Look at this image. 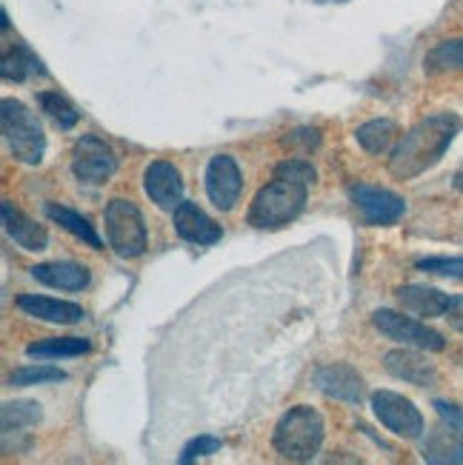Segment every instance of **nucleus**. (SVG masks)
Listing matches in <instances>:
<instances>
[{
    "label": "nucleus",
    "mask_w": 463,
    "mask_h": 465,
    "mask_svg": "<svg viewBox=\"0 0 463 465\" xmlns=\"http://www.w3.org/2000/svg\"><path fill=\"white\" fill-rule=\"evenodd\" d=\"M0 214H4V229H6V234L15 246H20L24 252H46L49 249L46 226H40L37 220H32L29 214L20 212L12 200H4Z\"/></svg>",
    "instance_id": "nucleus-16"
},
{
    "label": "nucleus",
    "mask_w": 463,
    "mask_h": 465,
    "mask_svg": "<svg viewBox=\"0 0 463 465\" xmlns=\"http://www.w3.org/2000/svg\"><path fill=\"white\" fill-rule=\"evenodd\" d=\"M29 74H46L44 64L32 54V49L15 44L12 49H4V60H0V77L4 80H26Z\"/></svg>",
    "instance_id": "nucleus-23"
},
{
    "label": "nucleus",
    "mask_w": 463,
    "mask_h": 465,
    "mask_svg": "<svg viewBox=\"0 0 463 465\" xmlns=\"http://www.w3.org/2000/svg\"><path fill=\"white\" fill-rule=\"evenodd\" d=\"M327 440V422L317 409L295 406L277 420L272 446L289 462H309L320 454V446Z\"/></svg>",
    "instance_id": "nucleus-2"
},
{
    "label": "nucleus",
    "mask_w": 463,
    "mask_h": 465,
    "mask_svg": "<svg viewBox=\"0 0 463 465\" xmlns=\"http://www.w3.org/2000/svg\"><path fill=\"white\" fill-rule=\"evenodd\" d=\"M37 104H40V109H44L64 132H69V129L77 126L80 112H77L60 92H40V94H37Z\"/></svg>",
    "instance_id": "nucleus-27"
},
{
    "label": "nucleus",
    "mask_w": 463,
    "mask_h": 465,
    "mask_svg": "<svg viewBox=\"0 0 463 465\" xmlns=\"http://www.w3.org/2000/svg\"><path fill=\"white\" fill-rule=\"evenodd\" d=\"M317 143H320V132L317 129H295V132H289L284 137V146H289V149L300 146L304 152H312V149H317Z\"/></svg>",
    "instance_id": "nucleus-31"
},
{
    "label": "nucleus",
    "mask_w": 463,
    "mask_h": 465,
    "mask_svg": "<svg viewBox=\"0 0 463 465\" xmlns=\"http://www.w3.org/2000/svg\"><path fill=\"white\" fill-rule=\"evenodd\" d=\"M46 217L52 220V223H57L64 232H69L72 237H77L80 242H86L89 249H95V252L104 249V240L97 237L95 226L89 223V220H86L84 214H77V212H72V209H66V206L49 203V206H46Z\"/></svg>",
    "instance_id": "nucleus-21"
},
{
    "label": "nucleus",
    "mask_w": 463,
    "mask_h": 465,
    "mask_svg": "<svg viewBox=\"0 0 463 465\" xmlns=\"http://www.w3.org/2000/svg\"><path fill=\"white\" fill-rule=\"evenodd\" d=\"M395 297L400 302V309L415 314V317H444L449 309V294H444L435 286H420V282H407V286H398Z\"/></svg>",
    "instance_id": "nucleus-18"
},
{
    "label": "nucleus",
    "mask_w": 463,
    "mask_h": 465,
    "mask_svg": "<svg viewBox=\"0 0 463 465\" xmlns=\"http://www.w3.org/2000/svg\"><path fill=\"white\" fill-rule=\"evenodd\" d=\"M172 220H175V232L186 242H192V246H215L220 234H224L215 220L197 203H192V200H184V203L172 212Z\"/></svg>",
    "instance_id": "nucleus-15"
},
{
    "label": "nucleus",
    "mask_w": 463,
    "mask_h": 465,
    "mask_svg": "<svg viewBox=\"0 0 463 465\" xmlns=\"http://www.w3.org/2000/svg\"><path fill=\"white\" fill-rule=\"evenodd\" d=\"M0 420H4V440L37 426L44 420V411H40L37 402L32 400H15V402H4V411H0Z\"/></svg>",
    "instance_id": "nucleus-25"
},
{
    "label": "nucleus",
    "mask_w": 463,
    "mask_h": 465,
    "mask_svg": "<svg viewBox=\"0 0 463 465\" xmlns=\"http://www.w3.org/2000/svg\"><path fill=\"white\" fill-rule=\"evenodd\" d=\"M463 69V37H449L432 46L424 57V72L427 74H444Z\"/></svg>",
    "instance_id": "nucleus-24"
},
{
    "label": "nucleus",
    "mask_w": 463,
    "mask_h": 465,
    "mask_svg": "<svg viewBox=\"0 0 463 465\" xmlns=\"http://www.w3.org/2000/svg\"><path fill=\"white\" fill-rule=\"evenodd\" d=\"M460 126L463 120L455 112H432L424 120H418L407 134L398 137L395 149L389 152V174L395 180H404V183L427 174L449 152L455 137L460 134Z\"/></svg>",
    "instance_id": "nucleus-1"
},
{
    "label": "nucleus",
    "mask_w": 463,
    "mask_h": 465,
    "mask_svg": "<svg viewBox=\"0 0 463 465\" xmlns=\"http://www.w3.org/2000/svg\"><path fill=\"white\" fill-rule=\"evenodd\" d=\"M444 320L449 322V326H452L455 331H460V334H463V294L449 297V309H447Z\"/></svg>",
    "instance_id": "nucleus-32"
},
{
    "label": "nucleus",
    "mask_w": 463,
    "mask_h": 465,
    "mask_svg": "<svg viewBox=\"0 0 463 465\" xmlns=\"http://www.w3.org/2000/svg\"><path fill=\"white\" fill-rule=\"evenodd\" d=\"M455 189H458V192H463V169L455 174Z\"/></svg>",
    "instance_id": "nucleus-34"
},
{
    "label": "nucleus",
    "mask_w": 463,
    "mask_h": 465,
    "mask_svg": "<svg viewBox=\"0 0 463 465\" xmlns=\"http://www.w3.org/2000/svg\"><path fill=\"white\" fill-rule=\"evenodd\" d=\"M275 177H287V180H297V183L312 186L315 180H317V172H315L312 163H307V160H300V157H287L284 163H277V166H275Z\"/></svg>",
    "instance_id": "nucleus-29"
},
{
    "label": "nucleus",
    "mask_w": 463,
    "mask_h": 465,
    "mask_svg": "<svg viewBox=\"0 0 463 465\" xmlns=\"http://www.w3.org/2000/svg\"><path fill=\"white\" fill-rule=\"evenodd\" d=\"M204 180H206V194L212 200V206L220 212H232L240 200V192H244V174H240L235 157L215 154L209 160Z\"/></svg>",
    "instance_id": "nucleus-10"
},
{
    "label": "nucleus",
    "mask_w": 463,
    "mask_h": 465,
    "mask_svg": "<svg viewBox=\"0 0 463 465\" xmlns=\"http://www.w3.org/2000/svg\"><path fill=\"white\" fill-rule=\"evenodd\" d=\"M415 266L435 277H449L463 280V257H420Z\"/></svg>",
    "instance_id": "nucleus-28"
},
{
    "label": "nucleus",
    "mask_w": 463,
    "mask_h": 465,
    "mask_svg": "<svg viewBox=\"0 0 463 465\" xmlns=\"http://www.w3.org/2000/svg\"><path fill=\"white\" fill-rule=\"evenodd\" d=\"M435 409H438L440 420L455 422V426H460V429H463V409H460V406H452V402L438 400V402H435Z\"/></svg>",
    "instance_id": "nucleus-33"
},
{
    "label": "nucleus",
    "mask_w": 463,
    "mask_h": 465,
    "mask_svg": "<svg viewBox=\"0 0 463 465\" xmlns=\"http://www.w3.org/2000/svg\"><path fill=\"white\" fill-rule=\"evenodd\" d=\"M220 442L217 437H209V434H200V437H195V440H189L186 446H184V451H180V462H195V460H200V457H209V454H215V451H220Z\"/></svg>",
    "instance_id": "nucleus-30"
},
{
    "label": "nucleus",
    "mask_w": 463,
    "mask_h": 465,
    "mask_svg": "<svg viewBox=\"0 0 463 465\" xmlns=\"http://www.w3.org/2000/svg\"><path fill=\"white\" fill-rule=\"evenodd\" d=\"M17 309L40 322H52V326H75V322L86 317L84 306H77V302L52 300V297H40V294H20Z\"/></svg>",
    "instance_id": "nucleus-17"
},
{
    "label": "nucleus",
    "mask_w": 463,
    "mask_h": 465,
    "mask_svg": "<svg viewBox=\"0 0 463 465\" xmlns=\"http://www.w3.org/2000/svg\"><path fill=\"white\" fill-rule=\"evenodd\" d=\"M184 177L169 163V160H152L144 172V192L157 209L175 212L184 203Z\"/></svg>",
    "instance_id": "nucleus-12"
},
{
    "label": "nucleus",
    "mask_w": 463,
    "mask_h": 465,
    "mask_svg": "<svg viewBox=\"0 0 463 465\" xmlns=\"http://www.w3.org/2000/svg\"><path fill=\"white\" fill-rule=\"evenodd\" d=\"M104 229H106V242L109 249L124 257L135 260L146 252L149 234H146V220L140 209L126 197H115L104 212Z\"/></svg>",
    "instance_id": "nucleus-5"
},
{
    "label": "nucleus",
    "mask_w": 463,
    "mask_h": 465,
    "mask_svg": "<svg viewBox=\"0 0 463 465\" xmlns=\"http://www.w3.org/2000/svg\"><path fill=\"white\" fill-rule=\"evenodd\" d=\"M309 186L297 183V180L275 177L272 183L260 189L249 206V226L255 229H284L292 220H297L307 209Z\"/></svg>",
    "instance_id": "nucleus-3"
},
{
    "label": "nucleus",
    "mask_w": 463,
    "mask_h": 465,
    "mask_svg": "<svg viewBox=\"0 0 463 465\" xmlns=\"http://www.w3.org/2000/svg\"><path fill=\"white\" fill-rule=\"evenodd\" d=\"M92 346L84 337H49V340H37L32 346H26V357L32 360H69L86 354Z\"/></svg>",
    "instance_id": "nucleus-22"
},
{
    "label": "nucleus",
    "mask_w": 463,
    "mask_h": 465,
    "mask_svg": "<svg viewBox=\"0 0 463 465\" xmlns=\"http://www.w3.org/2000/svg\"><path fill=\"white\" fill-rule=\"evenodd\" d=\"M372 326L384 334L387 340H395L400 346L424 349V351H444L447 340L440 331H435L418 317H409V312H392V309H377L372 314Z\"/></svg>",
    "instance_id": "nucleus-6"
},
{
    "label": "nucleus",
    "mask_w": 463,
    "mask_h": 465,
    "mask_svg": "<svg viewBox=\"0 0 463 465\" xmlns=\"http://www.w3.org/2000/svg\"><path fill=\"white\" fill-rule=\"evenodd\" d=\"M349 197L367 226H395L407 214V200L389 189L357 183L349 189Z\"/></svg>",
    "instance_id": "nucleus-9"
},
{
    "label": "nucleus",
    "mask_w": 463,
    "mask_h": 465,
    "mask_svg": "<svg viewBox=\"0 0 463 465\" xmlns=\"http://www.w3.org/2000/svg\"><path fill=\"white\" fill-rule=\"evenodd\" d=\"M0 126L12 157L24 166H40L46 154V134L40 129L35 112L15 97H4L0 104Z\"/></svg>",
    "instance_id": "nucleus-4"
},
{
    "label": "nucleus",
    "mask_w": 463,
    "mask_h": 465,
    "mask_svg": "<svg viewBox=\"0 0 463 465\" xmlns=\"http://www.w3.org/2000/svg\"><path fill=\"white\" fill-rule=\"evenodd\" d=\"M315 386L329 400L349 402V406H360L367 397L364 377L349 362H327V366H320L315 371Z\"/></svg>",
    "instance_id": "nucleus-11"
},
{
    "label": "nucleus",
    "mask_w": 463,
    "mask_h": 465,
    "mask_svg": "<svg viewBox=\"0 0 463 465\" xmlns=\"http://www.w3.org/2000/svg\"><path fill=\"white\" fill-rule=\"evenodd\" d=\"M32 277L37 282H44L49 289H60V292H84L89 286V269L80 266V262L64 260V262H37V266L29 269Z\"/></svg>",
    "instance_id": "nucleus-19"
},
{
    "label": "nucleus",
    "mask_w": 463,
    "mask_h": 465,
    "mask_svg": "<svg viewBox=\"0 0 463 465\" xmlns=\"http://www.w3.org/2000/svg\"><path fill=\"white\" fill-rule=\"evenodd\" d=\"M372 411L380 420V426L387 431H392L395 437H404V440H420L427 431V422L424 414L415 406V402L398 391L389 389H380L372 394Z\"/></svg>",
    "instance_id": "nucleus-8"
},
{
    "label": "nucleus",
    "mask_w": 463,
    "mask_h": 465,
    "mask_svg": "<svg viewBox=\"0 0 463 465\" xmlns=\"http://www.w3.org/2000/svg\"><path fill=\"white\" fill-rule=\"evenodd\" d=\"M384 369L395 380H404L418 389H432L438 382V369H435V362L424 354V349H412V346L395 349L384 357Z\"/></svg>",
    "instance_id": "nucleus-13"
},
{
    "label": "nucleus",
    "mask_w": 463,
    "mask_h": 465,
    "mask_svg": "<svg viewBox=\"0 0 463 465\" xmlns=\"http://www.w3.org/2000/svg\"><path fill=\"white\" fill-rule=\"evenodd\" d=\"M398 137H400L398 124H395V120H387V117L367 120L364 126H357V129H355L357 146L364 149V152H369V154H375V157L392 152L395 143H398Z\"/></svg>",
    "instance_id": "nucleus-20"
},
{
    "label": "nucleus",
    "mask_w": 463,
    "mask_h": 465,
    "mask_svg": "<svg viewBox=\"0 0 463 465\" xmlns=\"http://www.w3.org/2000/svg\"><path fill=\"white\" fill-rule=\"evenodd\" d=\"M420 457L432 465H460L463 462V429L440 420L420 442Z\"/></svg>",
    "instance_id": "nucleus-14"
},
{
    "label": "nucleus",
    "mask_w": 463,
    "mask_h": 465,
    "mask_svg": "<svg viewBox=\"0 0 463 465\" xmlns=\"http://www.w3.org/2000/svg\"><path fill=\"white\" fill-rule=\"evenodd\" d=\"M117 154L115 149L106 143L104 137L97 134H80L72 146V174L80 180V183H109V180L117 174Z\"/></svg>",
    "instance_id": "nucleus-7"
},
{
    "label": "nucleus",
    "mask_w": 463,
    "mask_h": 465,
    "mask_svg": "<svg viewBox=\"0 0 463 465\" xmlns=\"http://www.w3.org/2000/svg\"><path fill=\"white\" fill-rule=\"evenodd\" d=\"M66 371H60L49 362H35V366H24L9 374V386L15 389H29V386H49V382H64Z\"/></svg>",
    "instance_id": "nucleus-26"
}]
</instances>
